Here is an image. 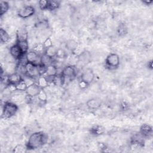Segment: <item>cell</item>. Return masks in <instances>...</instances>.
<instances>
[{"mask_svg": "<svg viewBox=\"0 0 153 153\" xmlns=\"http://www.w3.org/2000/svg\"><path fill=\"white\" fill-rule=\"evenodd\" d=\"M120 64L119 56L116 53L109 54L105 59V65L110 70L115 69L118 68Z\"/></svg>", "mask_w": 153, "mask_h": 153, "instance_id": "3", "label": "cell"}, {"mask_svg": "<svg viewBox=\"0 0 153 153\" xmlns=\"http://www.w3.org/2000/svg\"><path fill=\"white\" fill-rule=\"evenodd\" d=\"M43 45H44V47L45 48V50L48 47H50L51 46H53V41L51 39L50 37H47L45 40L43 42Z\"/></svg>", "mask_w": 153, "mask_h": 153, "instance_id": "36", "label": "cell"}, {"mask_svg": "<svg viewBox=\"0 0 153 153\" xmlns=\"http://www.w3.org/2000/svg\"><path fill=\"white\" fill-rule=\"evenodd\" d=\"M97 146L101 152H106V150L108 149L107 145L103 142H99L97 144Z\"/></svg>", "mask_w": 153, "mask_h": 153, "instance_id": "40", "label": "cell"}, {"mask_svg": "<svg viewBox=\"0 0 153 153\" xmlns=\"http://www.w3.org/2000/svg\"><path fill=\"white\" fill-rule=\"evenodd\" d=\"M35 13V9L32 5H25L19 9L17 16L22 19H26L32 16Z\"/></svg>", "mask_w": 153, "mask_h": 153, "instance_id": "5", "label": "cell"}, {"mask_svg": "<svg viewBox=\"0 0 153 153\" xmlns=\"http://www.w3.org/2000/svg\"><path fill=\"white\" fill-rule=\"evenodd\" d=\"M88 85H88L87 82H84V81H83L79 79V82H78V86H79V87L81 90L85 89L86 88H87V87H88Z\"/></svg>", "mask_w": 153, "mask_h": 153, "instance_id": "41", "label": "cell"}, {"mask_svg": "<svg viewBox=\"0 0 153 153\" xmlns=\"http://www.w3.org/2000/svg\"><path fill=\"white\" fill-rule=\"evenodd\" d=\"M25 68L26 75L27 76H29L32 79L35 78H38L39 76L36 64L27 62L25 65Z\"/></svg>", "mask_w": 153, "mask_h": 153, "instance_id": "6", "label": "cell"}, {"mask_svg": "<svg viewBox=\"0 0 153 153\" xmlns=\"http://www.w3.org/2000/svg\"><path fill=\"white\" fill-rule=\"evenodd\" d=\"M66 46L68 50L72 51L74 50L78 47V43L74 39H69L67 41L66 43Z\"/></svg>", "mask_w": 153, "mask_h": 153, "instance_id": "29", "label": "cell"}, {"mask_svg": "<svg viewBox=\"0 0 153 153\" xmlns=\"http://www.w3.org/2000/svg\"><path fill=\"white\" fill-rule=\"evenodd\" d=\"M33 51H35L37 53H42L44 51H45V48L44 47L43 43H37L36 44H35L33 48Z\"/></svg>", "mask_w": 153, "mask_h": 153, "instance_id": "31", "label": "cell"}, {"mask_svg": "<svg viewBox=\"0 0 153 153\" xmlns=\"http://www.w3.org/2000/svg\"><path fill=\"white\" fill-rule=\"evenodd\" d=\"M10 55L15 59L16 60H19L21 57H22L25 54L19 46L16 43L15 44L13 45L10 48Z\"/></svg>", "mask_w": 153, "mask_h": 153, "instance_id": "11", "label": "cell"}, {"mask_svg": "<svg viewBox=\"0 0 153 153\" xmlns=\"http://www.w3.org/2000/svg\"><path fill=\"white\" fill-rule=\"evenodd\" d=\"M16 44L19 46L22 52L24 54H26L28 52L29 49V43L27 40L25 41H16Z\"/></svg>", "mask_w": 153, "mask_h": 153, "instance_id": "24", "label": "cell"}, {"mask_svg": "<svg viewBox=\"0 0 153 153\" xmlns=\"http://www.w3.org/2000/svg\"><path fill=\"white\" fill-rule=\"evenodd\" d=\"M40 63L46 66H48V65L53 64V58H51L49 56H47L45 54L43 53L41 56Z\"/></svg>", "mask_w": 153, "mask_h": 153, "instance_id": "25", "label": "cell"}, {"mask_svg": "<svg viewBox=\"0 0 153 153\" xmlns=\"http://www.w3.org/2000/svg\"><path fill=\"white\" fill-rule=\"evenodd\" d=\"M145 140L139 133L134 134L130 139V148L134 149L143 148L145 146Z\"/></svg>", "mask_w": 153, "mask_h": 153, "instance_id": "4", "label": "cell"}, {"mask_svg": "<svg viewBox=\"0 0 153 153\" xmlns=\"http://www.w3.org/2000/svg\"><path fill=\"white\" fill-rule=\"evenodd\" d=\"M48 0H40L38 1V5L41 10H47Z\"/></svg>", "mask_w": 153, "mask_h": 153, "instance_id": "35", "label": "cell"}, {"mask_svg": "<svg viewBox=\"0 0 153 153\" xmlns=\"http://www.w3.org/2000/svg\"><path fill=\"white\" fill-rule=\"evenodd\" d=\"M139 133L145 139H149L152 137L153 130L151 126L148 124L144 123L141 125Z\"/></svg>", "mask_w": 153, "mask_h": 153, "instance_id": "8", "label": "cell"}, {"mask_svg": "<svg viewBox=\"0 0 153 153\" xmlns=\"http://www.w3.org/2000/svg\"><path fill=\"white\" fill-rule=\"evenodd\" d=\"M57 74V68L54 64H51L47 66V70L45 72L47 76L53 78Z\"/></svg>", "mask_w": 153, "mask_h": 153, "instance_id": "17", "label": "cell"}, {"mask_svg": "<svg viewBox=\"0 0 153 153\" xmlns=\"http://www.w3.org/2000/svg\"><path fill=\"white\" fill-rule=\"evenodd\" d=\"M18 110V106L16 103L11 102H5L3 105L1 117L5 119L10 118L13 117Z\"/></svg>", "mask_w": 153, "mask_h": 153, "instance_id": "2", "label": "cell"}, {"mask_svg": "<svg viewBox=\"0 0 153 153\" xmlns=\"http://www.w3.org/2000/svg\"><path fill=\"white\" fill-rule=\"evenodd\" d=\"M94 79V74L93 71L90 68H87L83 71L79 76V79L87 82L90 85Z\"/></svg>", "mask_w": 153, "mask_h": 153, "instance_id": "9", "label": "cell"}, {"mask_svg": "<svg viewBox=\"0 0 153 153\" xmlns=\"http://www.w3.org/2000/svg\"><path fill=\"white\" fill-rule=\"evenodd\" d=\"M10 39V36L8 33V32L4 29L3 28H1L0 29V41L1 44H4L7 42Z\"/></svg>", "mask_w": 153, "mask_h": 153, "instance_id": "23", "label": "cell"}, {"mask_svg": "<svg viewBox=\"0 0 153 153\" xmlns=\"http://www.w3.org/2000/svg\"><path fill=\"white\" fill-rule=\"evenodd\" d=\"M25 56H26V59L27 62L32 63L36 65L39 63V62H38V60L40 61L41 56L38 53H36L35 51L33 50L29 51L26 53Z\"/></svg>", "mask_w": 153, "mask_h": 153, "instance_id": "13", "label": "cell"}, {"mask_svg": "<svg viewBox=\"0 0 153 153\" xmlns=\"http://www.w3.org/2000/svg\"><path fill=\"white\" fill-rule=\"evenodd\" d=\"M25 99V96L23 94H16L11 96V102L16 103L17 102H20Z\"/></svg>", "mask_w": 153, "mask_h": 153, "instance_id": "33", "label": "cell"}, {"mask_svg": "<svg viewBox=\"0 0 153 153\" xmlns=\"http://www.w3.org/2000/svg\"><path fill=\"white\" fill-rule=\"evenodd\" d=\"M82 52V51L81 50V49L79 47H78L77 48H76L75 50H74L72 51V53L74 55L76 56L77 57H78Z\"/></svg>", "mask_w": 153, "mask_h": 153, "instance_id": "42", "label": "cell"}, {"mask_svg": "<svg viewBox=\"0 0 153 153\" xmlns=\"http://www.w3.org/2000/svg\"><path fill=\"white\" fill-rule=\"evenodd\" d=\"M89 131L91 135L94 136H99L105 133L106 128L104 126L97 124L91 127Z\"/></svg>", "mask_w": 153, "mask_h": 153, "instance_id": "14", "label": "cell"}, {"mask_svg": "<svg viewBox=\"0 0 153 153\" xmlns=\"http://www.w3.org/2000/svg\"><path fill=\"white\" fill-rule=\"evenodd\" d=\"M146 66H147V68H148V69L152 70V69H153V60H152V59L150 60H149V61L147 62Z\"/></svg>", "mask_w": 153, "mask_h": 153, "instance_id": "43", "label": "cell"}, {"mask_svg": "<svg viewBox=\"0 0 153 153\" xmlns=\"http://www.w3.org/2000/svg\"><path fill=\"white\" fill-rule=\"evenodd\" d=\"M40 87L38 86V85L36 83H33L29 86H27L25 93L27 96L30 97H33L37 96L39 90H40Z\"/></svg>", "mask_w": 153, "mask_h": 153, "instance_id": "12", "label": "cell"}, {"mask_svg": "<svg viewBox=\"0 0 153 153\" xmlns=\"http://www.w3.org/2000/svg\"><path fill=\"white\" fill-rule=\"evenodd\" d=\"M51 81L56 85L62 86L64 82L65 81V79L63 78V76L61 75V74H57L56 76H54L52 78Z\"/></svg>", "mask_w": 153, "mask_h": 153, "instance_id": "22", "label": "cell"}, {"mask_svg": "<svg viewBox=\"0 0 153 153\" xmlns=\"http://www.w3.org/2000/svg\"><path fill=\"white\" fill-rule=\"evenodd\" d=\"M60 6V1L57 0H48L47 10L54 11L57 10Z\"/></svg>", "mask_w": 153, "mask_h": 153, "instance_id": "20", "label": "cell"}, {"mask_svg": "<svg viewBox=\"0 0 153 153\" xmlns=\"http://www.w3.org/2000/svg\"><path fill=\"white\" fill-rule=\"evenodd\" d=\"M129 107H130L129 104L126 101L123 100L121 102L120 105V108L122 111H127L129 109Z\"/></svg>", "mask_w": 153, "mask_h": 153, "instance_id": "37", "label": "cell"}, {"mask_svg": "<svg viewBox=\"0 0 153 153\" xmlns=\"http://www.w3.org/2000/svg\"><path fill=\"white\" fill-rule=\"evenodd\" d=\"M60 74L63 76L65 79H68L70 80H73L76 77V71L74 66L69 65L65 67L62 69Z\"/></svg>", "mask_w": 153, "mask_h": 153, "instance_id": "7", "label": "cell"}, {"mask_svg": "<svg viewBox=\"0 0 153 153\" xmlns=\"http://www.w3.org/2000/svg\"><path fill=\"white\" fill-rule=\"evenodd\" d=\"M47 135L43 131H36L31 134L26 144L28 150H33L44 146L47 142Z\"/></svg>", "mask_w": 153, "mask_h": 153, "instance_id": "1", "label": "cell"}, {"mask_svg": "<svg viewBox=\"0 0 153 153\" xmlns=\"http://www.w3.org/2000/svg\"><path fill=\"white\" fill-rule=\"evenodd\" d=\"M27 148L26 145H24L22 144H18L13 149V152L15 153H24L27 151Z\"/></svg>", "mask_w": 153, "mask_h": 153, "instance_id": "30", "label": "cell"}, {"mask_svg": "<svg viewBox=\"0 0 153 153\" xmlns=\"http://www.w3.org/2000/svg\"><path fill=\"white\" fill-rule=\"evenodd\" d=\"M78 61L84 64H87L91 62V54L87 50H83L82 52L78 56Z\"/></svg>", "mask_w": 153, "mask_h": 153, "instance_id": "15", "label": "cell"}, {"mask_svg": "<svg viewBox=\"0 0 153 153\" xmlns=\"http://www.w3.org/2000/svg\"><path fill=\"white\" fill-rule=\"evenodd\" d=\"M0 16L2 17L4 14H5L9 10L10 5L7 1H0Z\"/></svg>", "mask_w": 153, "mask_h": 153, "instance_id": "26", "label": "cell"}, {"mask_svg": "<svg viewBox=\"0 0 153 153\" xmlns=\"http://www.w3.org/2000/svg\"><path fill=\"white\" fill-rule=\"evenodd\" d=\"M27 87V85L24 80H22V81L19 82L17 84H16L17 91H25Z\"/></svg>", "mask_w": 153, "mask_h": 153, "instance_id": "32", "label": "cell"}, {"mask_svg": "<svg viewBox=\"0 0 153 153\" xmlns=\"http://www.w3.org/2000/svg\"><path fill=\"white\" fill-rule=\"evenodd\" d=\"M36 97L38 100H39V101L41 102L45 103L47 100V94L44 88L40 89Z\"/></svg>", "mask_w": 153, "mask_h": 153, "instance_id": "28", "label": "cell"}, {"mask_svg": "<svg viewBox=\"0 0 153 153\" xmlns=\"http://www.w3.org/2000/svg\"><path fill=\"white\" fill-rule=\"evenodd\" d=\"M57 51V48H56L54 45L48 47L45 50L44 54H45L47 56H49L51 58H53L56 56Z\"/></svg>", "mask_w": 153, "mask_h": 153, "instance_id": "27", "label": "cell"}, {"mask_svg": "<svg viewBox=\"0 0 153 153\" xmlns=\"http://www.w3.org/2000/svg\"><path fill=\"white\" fill-rule=\"evenodd\" d=\"M6 88L10 91V93H13V92L17 91L16 85L13 84H11V83H8L6 85Z\"/></svg>", "mask_w": 153, "mask_h": 153, "instance_id": "39", "label": "cell"}, {"mask_svg": "<svg viewBox=\"0 0 153 153\" xmlns=\"http://www.w3.org/2000/svg\"><path fill=\"white\" fill-rule=\"evenodd\" d=\"M36 84L38 85L40 88L44 89L48 85L49 81L47 77L44 76V75H41L38 78Z\"/></svg>", "mask_w": 153, "mask_h": 153, "instance_id": "19", "label": "cell"}, {"mask_svg": "<svg viewBox=\"0 0 153 153\" xmlns=\"http://www.w3.org/2000/svg\"><path fill=\"white\" fill-rule=\"evenodd\" d=\"M142 3L145 4L146 5H150L152 4L153 1L152 0H144V1H142Z\"/></svg>", "mask_w": 153, "mask_h": 153, "instance_id": "44", "label": "cell"}, {"mask_svg": "<svg viewBox=\"0 0 153 153\" xmlns=\"http://www.w3.org/2000/svg\"><path fill=\"white\" fill-rule=\"evenodd\" d=\"M128 33V28L124 23L119 24L117 27V34L120 36H125Z\"/></svg>", "mask_w": 153, "mask_h": 153, "instance_id": "21", "label": "cell"}, {"mask_svg": "<svg viewBox=\"0 0 153 153\" xmlns=\"http://www.w3.org/2000/svg\"><path fill=\"white\" fill-rule=\"evenodd\" d=\"M102 101L98 97H93L88 99L86 102L87 107L91 110L98 109L102 106Z\"/></svg>", "mask_w": 153, "mask_h": 153, "instance_id": "10", "label": "cell"}, {"mask_svg": "<svg viewBox=\"0 0 153 153\" xmlns=\"http://www.w3.org/2000/svg\"><path fill=\"white\" fill-rule=\"evenodd\" d=\"M16 41H25L27 40L28 34L27 30L25 28L19 29L16 33Z\"/></svg>", "mask_w": 153, "mask_h": 153, "instance_id": "18", "label": "cell"}, {"mask_svg": "<svg viewBox=\"0 0 153 153\" xmlns=\"http://www.w3.org/2000/svg\"><path fill=\"white\" fill-rule=\"evenodd\" d=\"M23 80V78H22L21 74L17 73V72H14L12 73L8 76V82L13 84H17L19 82Z\"/></svg>", "mask_w": 153, "mask_h": 153, "instance_id": "16", "label": "cell"}, {"mask_svg": "<svg viewBox=\"0 0 153 153\" xmlns=\"http://www.w3.org/2000/svg\"><path fill=\"white\" fill-rule=\"evenodd\" d=\"M37 66V69L39 73V76L41 75H44V74H45L46 72V70H47V66L42 65V63H39L38 64L36 65Z\"/></svg>", "mask_w": 153, "mask_h": 153, "instance_id": "34", "label": "cell"}, {"mask_svg": "<svg viewBox=\"0 0 153 153\" xmlns=\"http://www.w3.org/2000/svg\"><path fill=\"white\" fill-rule=\"evenodd\" d=\"M66 56V51L61 48H59L57 49V54L56 56L58 58H65Z\"/></svg>", "mask_w": 153, "mask_h": 153, "instance_id": "38", "label": "cell"}]
</instances>
